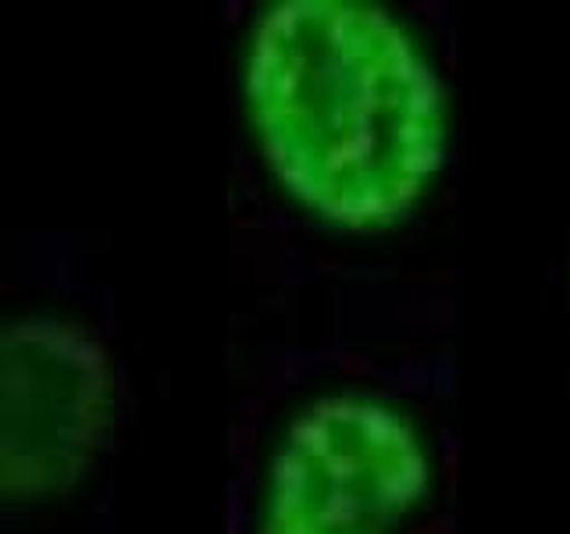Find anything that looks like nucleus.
<instances>
[{"mask_svg": "<svg viewBox=\"0 0 570 534\" xmlns=\"http://www.w3.org/2000/svg\"><path fill=\"white\" fill-rule=\"evenodd\" d=\"M243 103L261 157L314 221L374 236L432 192L445 93L403 18L364 0H278L249 29Z\"/></svg>", "mask_w": 570, "mask_h": 534, "instance_id": "obj_1", "label": "nucleus"}, {"mask_svg": "<svg viewBox=\"0 0 570 534\" xmlns=\"http://www.w3.org/2000/svg\"><path fill=\"white\" fill-rule=\"evenodd\" d=\"M432 485V449L414 417L367 392H332L285 424L257 534H400Z\"/></svg>", "mask_w": 570, "mask_h": 534, "instance_id": "obj_2", "label": "nucleus"}, {"mask_svg": "<svg viewBox=\"0 0 570 534\" xmlns=\"http://www.w3.org/2000/svg\"><path fill=\"white\" fill-rule=\"evenodd\" d=\"M115 424V367L76 320L22 317L0 338V492L43 506L76 492Z\"/></svg>", "mask_w": 570, "mask_h": 534, "instance_id": "obj_3", "label": "nucleus"}]
</instances>
